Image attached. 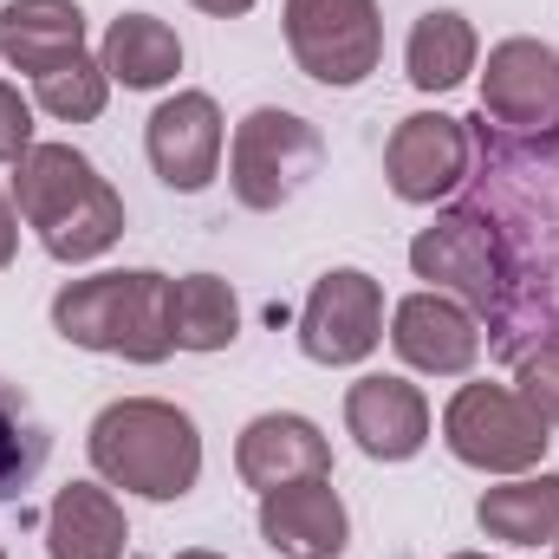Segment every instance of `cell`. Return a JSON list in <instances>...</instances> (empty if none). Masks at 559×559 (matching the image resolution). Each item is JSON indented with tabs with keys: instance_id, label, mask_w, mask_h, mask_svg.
Listing matches in <instances>:
<instances>
[{
	"instance_id": "cell-1",
	"label": "cell",
	"mask_w": 559,
	"mask_h": 559,
	"mask_svg": "<svg viewBox=\"0 0 559 559\" xmlns=\"http://www.w3.org/2000/svg\"><path fill=\"white\" fill-rule=\"evenodd\" d=\"M13 202L39 228V248L66 267H85L124 241V195L72 143H33L13 163Z\"/></svg>"
},
{
	"instance_id": "cell-2",
	"label": "cell",
	"mask_w": 559,
	"mask_h": 559,
	"mask_svg": "<svg viewBox=\"0 0 559 559\" xmlns=\"http://www.w3.org/2000/svg\"><path fill=\"white\" fill-rule=\"evenodd\" d=\"M92 468L143 501H182L202 481V436L189 411L163 404V397H118L92 417Z\"/></svg>"
},
{
	"instance_id": "cell-3",
	"label": "cell",
	"mask_w": 559,
	"mask_h": 559,
	"mask_svg": "<svg viewBox=\"0 0 559 559\" xmlns=\"http://www.w3.org/2000/svg\"><path fill=\"white\" fill-rule=\"evenodd\" d=\"M52 332L85 352H111L131 365H163L176 352L169 338V280L131 267V274L66 280L52 299Z\"/></svg>"
},
{
	"instance_id": "cell-4",
	"label": "cell",
	"mask_w": 559,
	"mask_h": 559,
	"mask_svg": "<svg viewBox=\"0 0 559 559\" xmlns=\"http://www.w3.org/2000/svg\"><path fill=\"white\" fill-rule=\"evenodd\" d=\"M319 163H325L319 131H312L306 118H293V111L261 105V111H248V118L235 124V143H228V189H235L241 209L274 215V209H286V202L312 182Z\"/></svg>"
},
{
	"instance_id": "cell-5",
	"label": "cell",
	"mask_w": 559,
	"mask_h": 559,
	"mask_svg": "<svg viewBox=\"0 0 559 559\" xmlns=\"http://www.w3.org/2000/svg\"><path fill=\"white\" fill-rule=\"evenodd\" d=\"M442 442L455 462L481 468V475H527L547 455V423L534 417V404L508 384H462L442 411Z\"/></svg>"
},
{
	"instance_id": "cell-6",
	"label": "cell",
	"mask_w": 559,
	"mask_h": 559,
	"mask_svg": "<svg viewBox=\"0 0 559 559\" xmlns=\"http://www.w3.org/2000/svg\"><path fill=\"white\" fill-rule=\"evenodd\" d=\"M286 52L306 79L332 92L365 85L384 59L378 0H286Z\"/></svg>"
},
{
	"instance_id": "cell-7",
	"label": "cell",
	"mask_w": 559,
	"mask_h": 559,
	"mask_svg": "<svg viewBox=\"0 0 559 559\" xmlns=\"http://www.w3.org/2000/svg\"><path fill=\"white\" fill-rule=\"evenodd\" d=\"M411 267H417V280H429L436 293L462 299L468 312H495L501 293H508L501 241H495V228H488L475 209L436 215L417 241H411Z\"/></svg>"
},
{
	"instance_id": "cell-8",
	"label": "cell",
	"mask_w": 559,
	"mask_h": 559,
	"mask_svg": "<svg viewBox=\"0 0 559 559\" xmlns=\"http://www.w3.org/2000/svg\"><path fill=\"white\" fill-rule=\"evenodd\" d=\"M384 338V286L358 267H332L306 293L299 312V352L312 365H365Z\"/></svg>"
},
{
	"instance_id": "cell-9",
	"label": "cell",
	"mask_w": 559,
	"mask_h": 559,
	"mask_svg": "<svg viewBox=\"0 0 559 559\" xmlns=\"http://www.w3.org/2000/svg\"><path fill=\"white\" fill-rule=\"evenodd\" d=\"M481 111L514 138H559V52L540 39H501L481 72Z\"/></svg>"
},
{
	"instance_id": "cell-10",
	"label": "cell",
	"mask_w": 559,
	"mask_h": 559,
	"mask_svg": "<svg viewBox=\"0 0 559 559\" xmlns=\"http://www.w3.org/2000/svg\"><path fill=\"white\" fill-rule=\"evenodd\" d=\"M222 143H228V124H222V105L209 92H176L150 111L143 124V150H150V169L176 189V195H195L215 182L222 169Z\"/></svg>"
},
{
	"instance_id": "cell-11",
	"label": "cell",
	"mask_w": 559,
	"mask_h": 559,
	"mask_svg": "<svg viewBox=\"0 0 559 559\" xmlns=\"http://www.w3.org/2000/svg\"><path fill=\"white\" fill-rule=\"evenodd\" d=\"M384 176H391V195L397 202H442L462 176H468V131L462 118H442V111H417L404 118L391 143H384Z\"/></svg>"
},
{
	"instance_id": "cell-12",
	"label": "cell",
	"mask_w": 559,
	"mask_h": 559,
	"mask_svg": "<svg viewBox=\"0 0 559 559\" xmlns=\"http://www.w3.org/2000/svg\"><path fill=\"white\" fill-rule=\"evenodd\" d=\"M261 540L280 559H338L352 540V514L332 488V475H306L286 481L274 495H261Z\"/></svg>"
},
{
	"instance_id": "cell-13",
	"label": "cell",
	"mask_w": 559,
	"mask_h": 559,
	"mask_svg": "<svg viewBox=\"0 0 559 559\" xmlns=\"http://www.w3.org/2000/svg\"><path fill=\"white\" fill-rule=\"evenodd\" d=\"M391 345L411 371L429 378H462L475 358H481V325L462 299L449 293H411L397 312H391Z\"/></svg>"
},
{
	"instance_id": "cell-14",
	"label": "cell",
	"mask_w": 559,
	"mask_h": 559,
	"mask_svg": "<svg viewBox=\"0 0 559 559\" xmlns=\"http://www.w3.org/2000/svg\"><path fill=\"white\" fill-rule=\"evenodd\" d=\"M235 468L254 495H274L286 481H306V475H332V442L319 436V423L293 417V411H267L241 429L235 442Z\"/></svg>"
},
{
	"instance_id": "cell-15",
	"label": "cell",
	"mask_w": 559,
	"mask_h": 559,
	"mask_svg": "<svg viewBox=\"0 0 559 559\" xmlns=\"http://www.w3.org/2000/svg\"><path fill=\"white\" fill-rule=\"evenodd\" d=\"M345 429L371 462H411L429 442V404L404 378H358L345 391Z\"/></svg>"
},
{
	"instance_id": "cell-16",
	"label": "cell",
	"mask_w": 559,
	"mask_h": 559,
	"mask_svg": "<svg viewBox=\"0 0 559 559\" xmlns=\"http://www.w3.org/2000/svg\"><path fill=\"white\" fill-rule=\"evenodd\" d=\"M85 52V13L79 0H7L0 7V59L13 72H59L66 59Z\"/></svg>"
},
{
	"instance_id": "cell-17",
	"label": "cell",
	"mask_w": 559,
	"mask_h": 559,
	"mask_svg": "<svg viewBox=\"0 0 559 559\" xmlns=\"http://www.w3.org/2000/svg\"><path fill=\"white\" fill-rule=\"evenodd\" d=\"M124 508L98 481H66L46 508V554L52 559H124Z\"/></svg>"
},
{
	"instance_id": "cell-18",
	"label": "cell",
	"mask_w": 559,
	"mask_h": 559,
	"mask_svg": "<svg viewBox=\"0 0 559 559\" xmlns=\"http://www.w3.org/2000/svg\"><path fill=\"white\" fill-rule=\"evenodd\" d=\"M98 66H105L111 85H124V92H156V85H169V79L182 72V39H176V26H163L156 13H124V20H111Z\"/></svg>"
},
{
	"instance_id": "cell-19",
	"label": "cell",
	"mask_w": 559,
	"mask_h": 559,
	"mask_svg": "<svg viewBox=\"0 0 559 559\" xmlns=\"http://www.w3.org/2000/svg\"><path fill=\"white\" fill-rule=\"evenodd\" d=\"M475 521L488 540H508V547L559 540V475H521V481L488 488L475 501Z\"/></svg>"
},
{
	"instance_id": "cell-20",
	"label": "cell",
	"mask_w": 559,
	"mask_h": 559,
	"mask_svg": "<svg viewBox=\"0 0 559 559\" xmlns=\"http://www.w3.org/2000/svg\"><path fill=\"white\" fill-rule=\"evenodd\" d=\"M235 332H241V306H235V286L222 274L169 280V338H176V352H228Z\"/></svg>"
},
{
	"instance_id": "cell-21",
	"label": "cell",
	"mask_w": 559,
	"mask_h": 559,
	"mask_svg": "<svg viewBox=\"0 0 559 559\" xmlns=\"http://www.w3.org/2000/svg\"><path fill=\"white\" fill-rule=\"evenodd\" d=\"M475 52H481L475 26H468L462 13L436 7V13H423L417 26H411L404 72H411V85H417V92H455V85L475 72Z\"/></svg>"
},
{
	"instance_id": "cell-22",
	"label": "cell",
	"mask_w": 559,
	"mask_h": 559,
	"mask_svg": "<svg viewBox=\"0 0 559 559\" xmlns=\"http://www.w3.org/2000/svg\"><path fill=\"white\" fill-rule=\"evenodd\" d=\"M46 455H52L46 423L33 417V404L13 384H0V501H20L46 468Z\"/></svg>"
},
{
	"instance_id": "cell-23",
	"label": "cell",
	"mask_w": 559,
	"mask_h": 559,
	"mask_svg": "<svg viewBox=\"0 0 559 559\" xmlns=\"http://www.w3.org/2000/svg\"><path fill=\"white\" fill-rule=\"evenodd\" d=\"M39 85V111H52L59 124H92L98 111H105V98H111V72L98 66V59H66L59 72H46V79H33Z\"/></svg>"
},
{
	"instance_id": "cell-24",
	"label": "cell",
	"mask_w": 559,
	"mask_h": 559,
	"mask_svg": "<svg viewBox=\"0 0 559 559\" xmlns=\"http://www.w3.org/2000/svg\"><path fill=\"white\" fill-rule=\"evenodd\" d=\"M521 397L534 404V417L547 423V429H559V338L534 345L521 358Z\"/></svg>"
},
{
	"instance_id": "cell-25",
	"label": "cell",
	"mask_w": 559,
	"mask_h": 559,
	"mask_svg": "<svg viewBox=\"0 0 559 559\" xmlns=\"http://www.w3.org/2000/svg\"><path fill=\"white\" fill-rule=\"evenodd\" d=\"M33 150V105L0 79V163H20Z\"/></svg>"
},
{
	"instance_id": "cell-26",
	"label": "cell",
	"mask_w": 559,
	"mask_h": 559,
	"mask_svg": "<svg viewBox=\"0 0 559 559\" xmlns=\"http://www.w3.org/2000/svg\"><path fill=\"white\" fill-rule=\"evenodd\" d=\"M13 248H20V215H13V202L0 195V274L13 267Z\"/></svg>"
},
{
	"instance_id": "cell-27",
	"label": "cell",
	"mask_w": 559,
	"mask_h": 559,
	"mask_svg": "<svg viewBox=\"0 0 559 559\" xmlns=\"http://www.w3.org/2000/svg\"><path fill=\"white\" fill-rule=\"evenodd\" d=\"M195 7H202V13H215V20H235V13H248L254 0H195Z\"/></svg>"
},
{
	"instance_id": "cell-28",
	"label": "cell",
	"mask_w": 559,
	"mask_h": 559,
	"mask_svg": "<svg viewBox=\"0 0 559 559\" xmlns=\"http://www.w3.org/2000/svg\"><path fill=\"white\" fill-rule=\"evenodd\" d=\"M176 559H222V554H202V547H195V554H176Z\"/></svg>"
},
{
	"instance_id": "cell-29",
	"label": "cell",
	"mask_w": 559,
	"mask_h": 559,
	"mask_svg": "<svg viewBox=\"0 0 559 559\" xmlns=\"http://www.w3.org/2000/svg\"><path fill=\"white\" fill-rule=\"evenodd\" d=\"M455 559H488V554H455Z\"/></svg>"
},
{
	"instance_id": "cell-30",
	"label": "cell",
	"mask_w": 559,
	"mask_h": 559,
	"mask_svg": "<svg viewBox=\"0 0 559 559\" xmlns=\"http://www.w3.org/2000/svg\"><path fill=\"white\" fill-rule=\"evenodd\" d=\"M0 559H7V547H0Z\"/></svg>"
},
{
	"instance_id": "cell-31",
	"label": "cell",
	"mask_w": 559,
	"mask_h": 559,
	"mask_svg": "<svg viewBox=\"0 0 559 559\" xmlns=\"http://www.w3.org/2000/svg\"><path fill=\"white\" fill-rule=\"evenodd\" d=\"M554 554H559V540H554Z\"/></svg>"
}]
</instances>
